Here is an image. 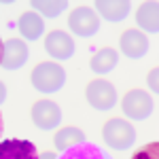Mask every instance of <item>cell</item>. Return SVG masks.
I'll list each match as a JSON object with an SVG mask.
<instances>
[{"mask_svg":"<svg viewBox=\"0 0 159 159\" xmlns=\"http://www.w3.org/2000/svg\"><path fill=\"white\" fill-rule=\"evenodd\" d=\"M32 87L40 93H55L66 83V70L57 61H43L32 70Z\"/></svg>","mask_w":159,"mask_h":159,"instance_id":"1","label":"cell"},{"mask_svg":"<svg viewBox=\"0 0 159 159\" xmlns=\"http://www.w3.org/2000/svg\"><path fill=\"white\" fill-rule=\"evenodd\" d=\"M102 138L110 148L125 151L136 142V129L125 119H110L102 127Z\"/></svg>","mask_w":159,"mask_h":159,"instance_id":"2","label":"cell"},{"mask_svg":"<svg viewBox=\"0 0 159 159\" xmlns=\"http://www.w3.org/2000/svg\"><path fill=\"white\" fill-rule=\"evenodd\" d=\"M85 98L91 104V108L96 110H110L117 104V89L112 83L104 81V79H96L91 81L85 89Z\"/></svg>","mask_w":159,"mask_h":159,"instance_id":"3","label":"cell"},{"mask_svg":"<svg viewBox=\"0 0 159 159\" xmlns=\"http://www.w3.org/2000/svg\"><path fill=\"white\" fill-rule=\"evenodd\" d=\"M121 110L125 112L127 119L132 121H142L153 112V100L147 91L142 89H132L125 93V98L121 102Z\"/></svg>","mask_w":159,"mask_h":159,"instance_id":"4","label":"cell"},{"mask_svg":"<svg viewBox=\"0 0 159 159\" xmlns=\"http://www.w3.org/2000/svg\"><path fill=\"white\" fill-rule=\"evenodd\" d=\"M68 28H70V32H74L76 36L89 38L100 30V19L89 7H79V9H74V11L70 13V17H68Z\"/></svg>","mask_w":159,"mask_h":159,"instance_id":"5","label":"cell"},{"mask_svg":"<svg viewBox=\"0 0 159 159\" xmlns=\"http://www.w3.org/2000/svg\"><path fill=\"white\" fill-rule=\"evenodd\" d=\"M61 121V108L51 102V100H38L36 104L32 106V123L36 125L38 129L49 132L53 127H57Z\"/></svg>","mask_w":159,"mask_h":159,"instance_id":"6","label":"cell"},{"mask_svg":"<svg viewBox=\"0 0 159 159\" xmlns=\"http://www.w3.org/2000/svg\"><path fill=\"white\" fill-rule=\"evenodd\" d=\"M30 51L25 47L24 40H17V38H9L2 43V53H0V66L2 70H19L28 61Z\"/></svg>","mask_w":159,"mask_h":159,"instance_id":"7","label":"cell"},{"mask_svg":"<svg viewBox=\"0 0 159 159\" xmlns=\"http://www.w3.org/2000/svg\"><path fill=\"white\" fill-rule=\"evenodd\" d=\"M45 51L49 53V57H53L57 61L70 60L74 55V40L61 30L49 32L47 38H45Z\"/></svg>","mask_w":159,"mask_h":159,"instance_id":"8","label":"cell"},{"mask_svg":"<svg viewBox=\"0 0 159 159\" xmlns=\"http://www.w3.org/2000/svg\"><path fill=\"white\" fill-rule=\"evenodd\" d=\"M119 47H121V53L129 60H140L144 57L148 51V38L140 32V30H127L121 34V40H119Z\"/></svg>","mask_w":159,"mask_h":159,"instance_id":"9","label":"cell"},{"mask_svg":"<svg viewBox=\"0 0 159 159\" xmlns=\"http://www.w3.org/2000/svg\"><path fill=\"white\" fill-rule=\"evenodd\" d=\"M0 159H40L36 147L28 140H2Z\"/></svg>","mask_w":159,"mask_h":159,"instance_id":"10","label":"cell"},{"mask_svg":"<svg viewBox=\"0 0 159 159\" xmlns=\"http://www.w3.org/2000/svg\"><path fill=\"white\" fill-rule=\"evenodd\" d=\"M136 24L144 32H159V2H142L136 11Z\"/></svg>","mask_w":159,"mask_h":159,"instance_id":"11","label":"cell"},{"mask_svg":"<svg viewBox=\"0 0 159 159\" xmlns=\"http://www.w3.org/2000/svg\"><path fill=\"white\" fill-rule=\"evenodd\" d=\"M96 9L108 21H123L129 15L132 2H127V0H98Z\"/></svg>","mask_w":159,"mask_h":159,"instance_id":"12","label":"cell"},{"mask_svg":"<svg viewBox=\"0 0 159 159\" xmlns=\"http://www.w3.org/2000/svg\"><path fill=\"white\" fill-rule=\"evenodd\" d=\"M17 28H19V32H21V36L25 40H38L40 34L45 32V21L36 11H28L19 17Z\"/></svg>","mask_w":159,"mask_h":159,"instance_id":"13","label":"cell"},{"mask_svg":"<svg viewBox=\"0 0 159 159\" xmlns=\"http://www.w3.org/2000/svg\"><path fill=\"white\" fill-rule=\"evenodd\" d=\"M57 159H112L98 144H91V142H83V144H76V147L64 151Z\"/></svg>","mask_w":159,"mask_h":159,"instance_id":"14","label":"cell"},{"mask_svg":"<svg viewBox=\"0 0 159 159\" xmlns=\"http://www.w3.org/2000/svg\"><path fill=\"white\" fill-rule=\"evenodd\" d=\"M83 142H85V134H83L79 127H64V129H60V132L55 134V138H53V144L57 147L60 153L76 147V144H83Z\"/></svg>","mask_w":159,"mask_h":159,"instance_id":"15","label":"cell"},{"mask_svg":"<svg viewBox=\"0 0 159 159\" xmlns=\"http://www.w3.org/2000/svg\"><path fill=\"white\" fill-rule=\"evenodd\" d=\"M117 61H119V55H117V51L115 49H100L93 57H91V70L96 74H108L115 66H117Z\"/></svg>","mask_w":159,"mask_h":159,"instance_id":"16","label":"cell"},{"mask_svg":"<svg viewBox=\"0 0 159 159\" xmlns=\"http://www.w3.org/2000/svg\"><path fill=\"white\" fill-rule=\"evenodd\" d=\"M30 7H34V11L40 15V17H57L68 9V2L66 0H32Z\"/></svg>","mask_w":159,"mask_h":159,"instance_id":"17","label":"cell"},{"mask_svg":"<svg viewBox=\"0 0 159 159\" xmlns=\"http://www.w3.org/2000/svg\"><path fill=\"white\" fill-rule=\"evenodd\" d=\"M132 159H159V142H148L142 148H138Z\"/></svg>","mask_w":159,"mask_h":159,"instance_id":"18","label":"cell"},{"mask_svg":"<svg viewBox=\"0 0 159 159\" xmlns=\"http://www.w3.org/2000/svg\"><path fill=\"white\" fill-rule=\"evenodd\" d=\"M147 85H148V89H151L153 93H157V96H159V68H153V70L148 72Z\"/></svg>","mask_w":159,"mask_h":159,"instance_id":"19","label":"cell"},{"mask_svg":"<svg viewBox=\"0 0 159 159\" xmlns=\"http://www.w3.org/2000/svg\"><path fill=\"white\" fill-rule=\"evenodd\" d=\"M40 159H57V157H55V153L47 151V153H40Z\"/></svg>","mask_w":159,"mask_h":159,"instance_id":"20","label":"cell"}]
</instances>
